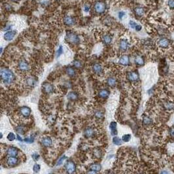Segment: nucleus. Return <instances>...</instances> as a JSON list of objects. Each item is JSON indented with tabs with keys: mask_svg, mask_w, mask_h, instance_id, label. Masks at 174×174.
<instances>
[{
	"mask_svg": "<svg viewBox=\"0 0 174 174\" xmlns=\"http://www.w3.org/2000/svg\"><path fill=\"white\" fill-rule=\"evenodd\" d=\"M1 79L5 84H11L15 80V76L12 71L7 68H3L0 72Z\"/></svg>",
	"mask_w": 174,
	"mask_h": 174,
	"instance_id": "obj_1",
	"label": "nucleus"
},
{
	"mask_svg": "<svg viewBox=\"0 0 174 174\" xmlns=\"http://www.w3.org/2000/svg\"><path fill=\"white\" fill-rule=\"evenodd\" d=\"M65 40L71 44H78L79 43V37L73 31H67L65 36Z\"/></svg>",
	"mask_w": 174,
	"mask_h": 174,
	"instance_id": "obj_2",
	"label": "nucleus"
},
{
	"mask_svg": "<svg viewBox=\"0 0 174 174\" xmlns=\"http://www.w3.org/2000/svg\"><path fill=\"white\" fill-rule=\"evenodd\" d=\"M94 10L98 14H103L104 13L106 10V4L105 2L99 1L95 3L94 7Z\"/></svg>",
	"mask_w": 174,
	"mask_h": 174,
	"instance_id": "obj_3",
	"label": "nucleus"
},
{
	"mask_svg": "<svg viewBox=\"0 0 174 174\" xmlns=\"http://www.w3.org/2000/svg\"><path fill=\"white\" fill-rule=\"evenodd\" d=\"M65 168L66 171L69 173H73L76 170V166L75 163L72 161H67L65 165Z\"/></svg>",
	"mask_w": 174,
	"mask_h": 174,
	"instance_id": "obj_4",
	"label": "nucleus"
},
{
	"mask_svg": "<svg viewBox=\"0 0 174 174\" xmlns=\"http://www.w3.org/2000/svg\"><path fill=\"white\" fill-rule=\"evenodd\" d=\"M169 39H166V38H162V39H159L158 41V45L159 47H160L162 48H167L169 47Z\"/></svg>",
	"mask_w": 174,
	"mask_h": 174,
	"instance_id": "obj_5",
	"label": "nucleus"
},
{
	"mask_svg": "<svg viewBox=\"0 0 174 174\" xmlns=\"http://www.w3.org/2000/svg\"><path fill=\"white\" fill-rule=\"evenodd\" d=\"M19 112H20V115H22V117H28L31 114V109L28 107H26V106H23V107L20 108Z\"/></svg>",
	"mask_w": 174,
	"mask_h": 174,
	"instance_id": "obj_6",
	"label": "nucleus"
},
{
	"mask_svg": "<svg viewBox=\"0 0 174 174\" xmlns=\"http://www.w3.org/2000/svg\"><path fill=\"white\" fill-rule=\"evenodd\" d=\"M16 34V31L15 30H9L4 34V39L5 41H9L13 39Z\"/></svg>",
	"mask_w": 174,
	"mask_h": 174,
	"instance_id": "obj_7",
	"label": "nucleus"
},
{
	"mask_svg": "<svg viewBox=\"0 0 174 174\" xmlns=\"http://www.w3.org/2000/svg\"><path fill=\"white\" fill-rule=\"evenodd\" d=\"M43 90V92L46 94H50L53 91V86L51 84H50L48 82H45L43 84L42 86Z\"/></svg>",
	"mask_w": 174,
	"mask_h": 174,
	"instance_id": "obj_8",
	"label": "nucleus"
},
{
	"mask_svg": "<svg viewBox=\"0 0 174 174\" xmlns=\"http://www.w3.org/2000/svg\"><path fill=\"white\" fill-rule=\"evenodd\" d=\"M19 69L21 70V71H23V72H26L29 70V65L25 60H21L19 62Z\"/></svg>",
	"mask_w": 174,
	"mask_h": 174,
	"instance_id": "obj_9",
	"label": "nucleus"
},
{
	"mask_svg": "<svg viewBox=\"0 0 174 174\" xmlns=\"http://www.w3.org/2000/svg\"><path fill=\"white\" fill-rule=\"evenodd\" d=\"M129 43L126 39H121L119 42V48L123 51H125L128 48Z\"/></svg>",
	"mask_w": 174,
	"mask_h": 174,
	"instance_id": "obj_10",
	"label": "nucleus"
},
{
	"mask_svg": "<svg viewBox=\"0 0 174 174\" xmlns=\"http://www.w3.org/2000/svg\"><path fill=\"white\" fill-rule=\"evenodd\" d=\"M75 22V19L73 17H72V16H65V17H64V23L66 26H72V25L74 24Z\"/></svg>",
	"mask_w": 174,
	"mask_h": 174,
	"instance_id": "obj_11",
	"label": "nucleus"
},
{
	"mask_svg": "<svg viewBox=\"0 0 174 174\" xmlns=\"http://www.w3.org/2000/svg\"><path fill=\"white\" fill-rule=\"evenodd\" d=\"M127 77L128 80L130 81H137L139 79L138 74L135 72H132L128 73Z\"/></svg>",
	"mask_w": 174,
	"mask_h": 174,
	"instance_id": "obj_12",
	"label": "nucleus"
},
{
	"mask_svg": "<svg viewBox=\"0 0 174 174\" xmlns=\"http://www.w3.org/2000/svg\"><path fill=\"white\" fill-rule=\"evenodd\" d=\"M52 143H53V141L49 137H45L41 140V144L46 147H48L50 146Z\"/></svg>",
	"mask_w": 174,
	"mask_h": 174,
	"instance_id": "obj_13",
	"label": "nucleus"
},
{
	"mask_svg": "<svg viewBox=\"0 0 174 174\" xmlns=\"http://www.w3.org/2000/svg\"><path fill=\"white\" fill-rule=\"evenodd\" d=\"M119 64L123 65H128L130 64V58L127 55H124L121 56L119 60Z\"/></svg>",
	"mask_w": 174,
	"mask_h": 174,
	"instance_id": "obj_14",
	"label": "nucleus"
},
{
	"mask_svg": "<svg viewBox=\"0 0 174 174\" xmlns=\"http://www.w3.org/2000/svg\"><path fill=\"white\" fill-rule=\"evenodd\" d=\"M7 153L9 156H16L18 154V149L15 147H10L8 149Z\"/></svg>",
	"mask_w": 174,
	"mask_h": 174,
	"instance_id": "obj_15",
	"label": "nucleus"
},
{
	"mask_svg": "<svg viewBox=\"0 0 174 174\" xmlns=\"http://www.w3.org/2000/svg\"><path fill=\"white\" fill-rule=\"evenodd\" d=\"M92 70L96 74H100L102 72V67L99 64H95L92 67Z\"/></svg>",
	"mask_w": 174,
	"mask_h": 174,
	"instance_id": "obj_16",
	"label": "nucleus"
},
{
	"mask_svg": "<svg viewBox=\"0 0 174 174\" xmlns=\"http://www.w3.org/2000/svg\"><path fill=\"white\" fill-rule=\"evenodd\" d=\"M134 12H135V14L137 16H143L145 13V10L143 7H137L135 8L134 9Z\"/></svg>",
	"mask_w": 174,
	"mask_h": 174,
	"instance_id": "obj_17",
	"label": "nucleus"
},
{
	"mask_svg": "<svg viewBox=\"0 0 174 174\" xmlns=\"http://www.w3.org/2000/svg\"><path fill=\"white\" fill-rule=\"evenodd\" d=\"M7 162L9 166H14L18 163V159L15 156H9L7 159Z\"/></svg>",
	"mask_w": 174,
	"mask_h": 174,
	"instance_id": "obj_18",
	"label": "nucleus"
},
{
	"mask_svg": "<svg viewBox=\"0 0 174 174\" xmlns=\"http://www.w3.org/2000/svg\"><path fill=\"white\" fill-rule=\"evenodd\" d=\"M109 128H110L111 130V134L113 135H117V123L115 121H113L111 123L110 125H109Z\"/></svg>",
	"mask_w": 174,
	"mask_h": 174,
	"instance_id": "obj_19",
	"label": "nucleus"
},
{
	"mask_svg": "<svg viewBox=\"0 0 174 174\" xmlns=\"http://www.w3.org/2000/svg\"><path fill=\"white\" fill-rule=\"evenodd\" d=\"M98 95H99V96L100 98H106L109 96V92L107 90H106V89H101L98 92Z\"/></svg>",
	"mask_w": 174,
	"mask_h": 174,
	"instance_id": "obj_20",
	"label": "nucleus"
},
{
	"mask_svg": "<svg viewBox=\"0 0 174 174\" xmlns=\"http://www.w3.org/2000/svg\"><path fill=\"white\" fill-rule=\"evenodd\" d=\"M36 82H37L36 79L34 77H28L26 79V84L29 86H34L36 84Z\"/></svg>",
	"mask_w": 174,
	"mask_h": 174,
	"instance_id": "obj_21",
	"label": "nucleus"
},
{
	"mask_svg": "<svg viewBox=\"0 0 174 174\" xmlns=\"http://www.w3.org/2000/svg\"><path fill=\"white\" fill-rule=\"evenodd\" d=\"M103 42L106 45H109L112 42V37L108 34H106L103 36L102 37Z\"/></svg>",
	"mask_w": 174,
	"mask_h": 174,
	"instance_id": "obj_22",
	"label": "nucleus"
},
{
	"mask_svg": "<svg viewBox=\"0 0 174 174\" xmlns=\"http://www.w3.org/2000/svg\"><path fill=\"white\" fill-rule=\"evenodd\" d=\"M84 136H85L86 137L89 138V137H91L93 136L94 130L92 129V128H87L86 129L84 130Z\"/></svg>",
	"mask_w": 174,
	"mask_h": 174,
	"instance_id": "obj_23",
	"label": "nucleus"
},
{
	"mask_svg": "<svg viewBox=\"0 0 174 174\" xmlns=\"http://www.w3.org/2000/svg\"><path fill=\"white\" fill-rule=\"evenodd\" d=\"M135 64L137 65H143L144 64V60L141 56H137L134 60Z\"/></svg>",
	"mask_w": 174,
	"mask_h": 174,
	"instance_id": "obj_24",
	"label": "nucleus"
},
{
	"mask_svg": "<svg viewBox=\"0 0 174 174\" xmlns=\"http://www.w3.org/2000/svg\"><path fill=\"white\" fill-rule=\"evenodd\" d=\"M78 94L75 92H70L67 94V98L69 100H75L77 99Z\"/></svg>",
	"mask_w": 174,
	"mask_h": 174,
	"instance_id": "obj_25",
	"label": "nucleus"
},
{
	"mask_svg": "<svg viewBox=\"0 0 174 174\" xmlns=\"http://www.w3.org/2000/svg\"><path fill=\"white\" fill-rule=\"evenodd\" d=\"M152 120L150 117H147V116H144L143 117V124L146 125V126H149L150 124H152Z\"/></svg>",
	"mask_w": 174,
	"mask_h": 174,
	"instance_id": "obj_26",
	"label": "nucleus"
},
{
	"mask_svg": "<svg viewBox=\"0 0 174 174\" xmlns=\"http://www.w3.org/2000/svg\"><path fill=\"white\" fill-rule=\"evenodd\" d=\"M107 84L111 87H113L116 85V83H117V81L115 79V78L113 77H109L107 81Z\"/></svg>",
	"mask_w": 174,
	"mask_h": 174,
	"instance_id": "obj_27",
	"label": "nucleus"
},
{
	"mask_svg": "<svg viewBox=\"0 0 174 174\" xmlns=\"http://www.w3.org/2000/svg\"><path fill=\"white\" fill-rule=\"evenodd\" d=\"M90 170H94L95 171H99L101 169V166L98 164H93L90 166Z\"/></svg>",
	"mask_w": 174,
	"mask_h": 174,
	"instance_id": "obj_28",
	"label": "nucleus"
},
{
	"mask_svg": "<svg viewBox=\"0 0 174 174\" xmlns=\"http://www.w3.org/2000/svg\"><path fill=\"white\" fill-rule=\"evenodd\" d=\"M66 73H67V74L70 77H73L75 75V71L74 69L72 68V67H67V68L66 69Z\"/></svg>",
	"mask_w": 174,
	"mask_h": 174,
	"instance_id": "obj_29",
	"label": "nucleus"
},
{
	"mask_svg": "<svg viewBox=\"0 0 174 174\" xmlns=\"http://www.w3.org/2000/svg\"><path fill=\"white\" fill-rule=\"evenodd\" d=\"M113 142L114 144L116 145H120L122 144L121 140H120L119 137L116 136H115L113 138Z\"/></svg>",
	"mask_w": 174,
	"mask_h": 174,
	"instance_id": "obj_30",
	"label": "nucleus"
},
{
	"mask_svg": "<svg viewBox=\"0 0 174 174\" xmlns=\"http://www.w3.org/2000/svg\"><path fill=\"white\" fill-rule=\"evenodd\" d=\"M7 139L9 141H10V142H12V141H14V140L16 139V136L13 133L10 132L9 134H8V135H7Z\"/></svg>",
	"mask_w": 174,
	"mask_h": 174,
	"instance_id": "obj_31",
	"label": "nucleus"
},
{
	"mask_svg": "<svg viewBox=\"0 0 174 174\" xmlns=\"http://www.w3.org/2000/svg\"><path fill=\"white\" fill-rule=\"evenodd\" d=\"M50 0H39V3L42 6L47 7L50 4Z\"/></svg>",
	"mask_w": 174,
	"mask_h": 174,
	"instance_id": "obj_32",
	"label": "nucleus"
},
{
	"mask_svg": "<svg viewBox=\"0 0 174 174\" xmlns=\"http://www.w3.org/2000/svg\"><path fill=\"white\" fill-rule=\"evenodd\" d=\"M130 139H131L130 134H125V135H123V137H122V140H123V142H129Z\"/></svg>",
	"mask_w": 174,
	"mask_h": 174,
	"instance_id": "obj_33",
	"label": "nucleus"
},
{
	"mask_svg": "<svg viewBox=\"0 0 174 174\" xmlns=\"http://www.w3.org/2000/svg\"><path fill=\"white\" fill-rule=\"evenodd\" d=\"M16 131L17 132V133L20 134H24V129L22 126H18L16 128Z\"/></svg>",
	"mask_w": 174,
	"mask_h": 174,
	"instance_id": "obj_34",
	"label": "nucleus"
},
{
	"mask_svg": "<svg viewBox=\"0 0 174 174\" xmlns=\"http://www.w3.org/2000/svg\"><path fill=\"white\" fill-rule=\"evenodd\" d=\"M65 159H67V157L65 156H63L62 157H61L60 159L58 160L56 166H60L61 164H62V163L64 162V161L65 160Z\"/></svg>",
	"mask_w": 174,
	"mask_h": 174,
	"instance_id": "obj_35",
	"label": "nucleus"
},
{
	"mask_svg": "<svg viewBox=\"0 0 174 174\" xmlns=\"http://www.w3.org/2000/svg\"><path fill=\"white\" fill-rule=\"evenodd\" d=\"M112 22H113V20H112L111 18L107 17V18H106V19H105L104 24L106 25H107V26H109V25L111 24Z\"/></svg>",
	"mask_w": 174,
	"mask_h": 174,
	"instance_id": "obj_36",
	"label": "nucleus"
},
{
	"mask_svg": "<svg viewBox=\"0 0 174 174\" xmlns=\"http://www.w3.org/2000/svg\"><path fill=\"white\" fill-rule=\"evenodd\" d=\"M40 165L38 164H36L33 166V171H34L35 173L39 172V170H40Z\"/></svg>",
	"mask_w": 174,
	"mask_h": 174,
	"instance_id": "obj_37",
	"label": "nucleus"
},
{
	"mask_svg": "<svg viewBox=\"0 0 174 174\" xmlns=\"http://www.w3.org/2000/svg\"><path fill=\"white\" fill-rule=\"evenodd\" d=\"M95 116H96V117L98 118H101L103 117V114L102 112L100 111H96V113H95Z\"/></svg>",
	"mask_w": 174,
	"mask_h": 174,
	"instance_id": "obj_38",
	"label": "nucleus"
},
{
	"mask_svg": "<svg viewBox=\"0 0 174 174\" xmlns=\"http://www.w3.org/2000/svg\"><path fill=\"white\" fill-rule=\"evenodd\" d=\"M62 53H63V47H62V46L60 45L59 47V48H58V49L57 53H56V57H59V56L62 55Z\"/></svg>",
	"mask_w": 174,
	"mask_h": 174,
	"instance_id": "obj_39",
	"label": "nucleus"
},
{
	"mask_svg": "<svg viewBox=\"0 0 174 174\" xmlns=\"http://www.w3.org/2000/svg\"><path fill=\"white\" fill-rule=\"evenodd\" d=\"M83 10L85 12H89L90 10V5L89 4H85L83 6Z\"/></svg>",
	"mask_w": 174,
	"mask_h": 174,
	"instance_id": "obj_40",
	"label": "nucleus"
},
{
	"mask_svg": "<svg viewBox=\"0 0 174 174\" xmlns=\"http://www.w3.org/2000/svg\"><path fill=\"white\" fill-rule=\"evenodd\" d=\"M94 156L96 158H98V159H99V158H100V157L101 156V152L99 151V150H96L95 151H94Z\"/></svg>",
	"mask_w": 174,
	"mask_h": 174,
	"instance_id": "obj_41",
	"label": "nucleus"
},
{
	"mask_svg": "<svg viewBox=\"0 0 174 174\" xmlns=\"http://www.w3.org/2000/svg\"><path fill=\"white\" fill-rule=\"evenodd\" d=\"M168 5L169 8L174 9V0H168Z\"/></svg>",
	"mask_w": 174,
	"mask_h": 174,
	"instance_id": "obj_42",
	"label": "nucleus"
},
{
	"mask_svg": "<svg viewBox=\"0 0 174 174\" xmlns=\"http://www.w3.org/2000/svg\"><path fill=\"white\" fill-rule=\"evenodd\" d=\"M169 134L171 137L174 138V126L171 127L169 129Z\"/></svg>",
	"mask_w": 174,
	"mask_h": 174,
	"instance_id": "obj_43",
	"label": "nucleus"
},
{
	"mask_svg": "<svg viewBox=\"0 0 174 174\" xmlns=\"http://www.w3.org/2000/svg\"><path fill=\"white\" fill-rule=\"evenodd\" d=\"M125 14H126V13H125L124 11H119L118 13V16L119 18V19L122 20L123 19V17L125 16Z\"/></svg>",
	"mask_w": 174,
	"mask_h": 174,
	"instance_id": "obj_44",
	"label": "nucleus"
},
{
	"mask_svg": "<svg viewBox=\"0 0 174 174\" xmlns=\"http://www.w3.org/2000/svg\"><path fill=\"white\" fill-rule=\"evenodd\" d=\"M24 142L28 143H31L34 142V138H33V137H27V138L24 139Z\"/></svg>",
	"mask_w": 174,
	"mask_h": 174,
	"instance_id": "obj_45",
	"label": "nucleus"
},
{
	"mask_svg": "<svg viewBox=\"0 0 174 174\" xmlns=\"http://www.w3.org/2000/svg\"><path fill=\"white\" fill-rule=\"evenodd\" d=\"M31 157H32V159H33V160H35V161H37V160L39 159V155L37 154V153H33V154L31 155Z\"/></svg>",
	"mask_w": 174,
	"mask_h": 174,
	"instance_id": "obj_46",
	"label": "nucleus"
},
{
	"mask_svg": "<svg viewBox=\"0 0 174 174\" xmlns=\"http://www.w3.org/2000/svg\"><path fill=\"white\" fill-rule=\"evenodd\" d=\"M73 65H74L75 67H77V68H79V67H81V62H79V61L77 60H75L73 62Z\"/></svg>",
	"mask_w": 174,
	"mask_h": 174,
	"instance_id": "obj_47",
	"label": "nucleus"
},
{
	"mask_svg": "<svg viewBox=\"0 0 174 174\" xmlns=\"http://www.w3.org/2000/svg\"><path fill=\"white\" fill-rule=\"evenodd\" d=\"M129 26L131 27L132 28H133V29H135V26H137V24L135 23L134 21H133V20H130L129 22Z\"/></svg>",
	"mask_w": 174,
	"mask_h": 174,
	"instance_id": "obj_48",
	"label": "nucleus"
},
{
	"mask_svg": "<svg viewBox=\"0 0 174 174\" xmlns=\"http://www.w3.org/2000/svg\"><path fill=\"white\" fill-rule=\"evenodd\" d=\"M5 10H7V11H10L12 9V7L11 5H9V4L6 3V4H5Z\"/></svg>",
	"mask_w": 174,
	"mask_h": 174,
	"instance_id": "obj_49",
	"label": "nucleus"
},
{
	"mask_svg": "<svg viewBox=\"0 0 174 174\" xmlns=\"http://www.w3.org/2000/svg\"><path fill=\"white\" fill-rule=\"evenodd\" d=\"M142 27L141 25H139V24H137V26H135V30H136L137 31H140V30H142Z\"/></svg>",
	"mask_w": 174,
	"mask_h": 174,
	"instance_id": "obj_50",
	"label": "nucleus"
},
{
	"mask_svg": "<svg viewBox=\"0 0 174 174\" xmlns=\"http://www.w3.org/2000/svg\"><path fill=\"white\" fill-rule=\"evenodd\" d=\"M11 28H12V26H10L9 25V26H7L6 28H5V29H4V30H6V31H7V30H9Z\"/></svg>",
	"mask_w": 174,
	"mask_h": 174,
	"instance_id": "obj_51",
	"label": "nucleus"
},
{
	"mask_svg": "<svg viewBox=\"0 0 174 174\" xmlns=\"http://www.w3.org/2000/svg\"><path fill=\"white\" fill-rule=\"evenodd\" d=\"M16 137H17V140H19V141H20V142H22V138H21V137H20L19 136V135H16Z\"/></svg>",
	"mask_w": 174,
	"mask_h": 174,
	"instance_id": "obj_52",
	"label": "nucleus"
},
{
	"mask_svg": "<svg viewBox=\"0 0 174 174\" xmlns=\"http://www.w3.org/2000/svg\"><path fill=\"white\" fill-rule=\"evenodd\" d=\"M11 2H16L18 1V0H11Z\"/></svg>",
	"mask_w": 174,
	"mask_h": 174,
	"instance_id": "obj_53",
	"label": "nucleus"
},
{
	"mask_svg": "<svg viewBox=\"0 0 174 174\" xmlns=\"http://www.w3.org/2000/svg\"><path fill=\"white\" fill-rule=\"evenodd\" d=\"M2 137H3V135H2V134H1V137L2 138Z\"/></svg>",
	"mask_w": 174,
	"mask_h": 174,
	"instance_id": "obj_54",
	"label": "nucleus"
},
{
	"mask_svg": "<svg viewBox=\"0 0 174 174\" xmlns=\"http://www.w3.org/2000/svg\"><path fill=\"white\" fill-rule=\"evenodd\" d=\"M57 1H58V0H57Z\"/></svg>",
	"mask_w": 174,
	"mask_h": 174,
	"instance_id": "obj_55",
	"label": "nucleus"
}]
</instances>
